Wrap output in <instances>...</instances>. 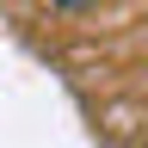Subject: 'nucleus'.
<instances>
[{
	"label": "nucleus",
	"instance_id": "f257e3e1",
	"mask_svg": "<svg viewBox=\"0 0 148 148\" xmlns=\"http://www.w3.org/2000/svg\"><path fill=\"white\" fill-rule=\"evenodd\" d=\"M56 6H68V12H80V6H99V0H56Z\"/></svg>",
	"mask_w": 148,
	"mask_h": 148
}]
</instances>
